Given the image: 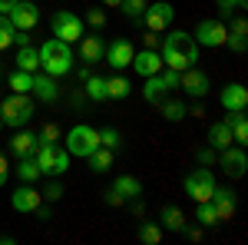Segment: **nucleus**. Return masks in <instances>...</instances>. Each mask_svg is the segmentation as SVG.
<instances>
[{
  "instance_id": "15",
  "label": "nucleus",
  "mask_w": 248,
  "mask_h": 245,
  "mask_svg": "<svg viewBox=\"0 0 248 245\" xmlns=\"http://www.w3.org/2000/svg\"><path fill=\"white\" fill-rule=\"evenodd\" d=\"M129 66L139 76H155V73H162V53H155L153 47H146V50L133 53V63Z\"/></svg>"
},
{
  "instance_id": "2",
  "label": "nucleus",
  "mask_w": 248,
  "mask_h": 245,
  "mask_svg": "<svg viewBox=\"0 0 248 245\" xmlns=\"http://www.w3.org/2000/svg\"><path fill=\"white\" fill-rule=\"evenodd\" d=\"M37 53H40V66H43V73L66 76L70 70H73V50H70V43H63V40H57V37H50Z\"/></svg>"
},
{
  "instance_id": "34",
  "label": "nucleus",
  "mask_w": 248,
  "mask_h": 245,
  "mask_svg": "<svg viewBox=\"0 0 248 245\" xmlns=\"http://www.w3.org/2000/svg\"><path fill=\"white\" fill-rule=\"evenodd\" d=\"M99 146H106V149H123V136L116 126H106V130H99Z\"/></svg>"
},
{
  "instance_id": "3",
  "label": "nucleus",
  "mask_w": 248,
  "mask_h": 245,
  "mask_svg": "<svg viewBox=\"0 0 248 245\" xmlns=\"http://www.w3.org/2000/svg\"><path fill=\"white\" fill-rule=\"evenodd\" d=\"M33 99L27 93H10L3 99V106H0V119H3V126H27L30 119H33Z\"/></svg>"
},
{
  "instance_id": "30",
  "label": "nucleus",
  "mask_w": 248,
  "mask_h": 245,
  "mask_svg": "<svg viewBox=\"0 0 248 245\" xmlns=\"http://www.w3.org/2000/svg\"><path fill=\"white\" fill-rule=\"evenodd\" d=\"M17 176L23 179V182H37V179H40L37 159H33V156H23V159H20V166H17Z\"/></svg>"
},
{
  "instance_id": "4",
  "label": "nucleus",
  "mask_w": 248,
  "mask_h": 245,
  "mask_svg": "<svg viewBox=\"0 0 248 245\" xmlns=\"http://www.w3.org/2000/svg\"><path fill=\"white\" fill-rule=\"evenodd\" d=\"M37 166H40V176H63V172L70 169V152L60 143H40Z\"/></svg>"
},
{
  "instance_id": "6",
  "label": "nucleus",
  "mask_w": 248,
  "mask_h": 245,
  "mask_svg": "<svg viewBox=\"0 0 248 245\" xmlns=\"http://www.w3.org/2000/svg\"><path fill=\"white\" fill-rule=\"evenodd\" d=\"M96 146H99V132H96L93 126H86V123H79V126H73V130L66 132V152H70V156L86 159Z\"/></svg>"
},
{
  "instance_id": "42",
  "label": "nucleus",
  "mask_w": 248,
  "mask_h": 245,
  "mask_svg": "<svg viewBox=\"0 0 248 245\" xmlns=\"http://www.w3.org/2000/svg\"><path fill=\"white\" fill-rule=\"evenodd\" d=\"M159 76H162L166 90H179V73H175V70H166V73H159Z\"/></svg>"
},
{
  "instance_id": "25",
  "label": "nucleus",
  "mask_w": 248,
  "mask_h": 245,
  "mask_svg": "<svg viewBox=\"0 0 248 245\" xmlns=\"http://www.w3.org/2000/svg\"><path fill=\"white\" fill-rule=\"evenodd\" d=\"M159 222L172 232H179V229H186V215H182V209L179 206H162L159 209Z\"/></svg>"
},
{
  "instance_id": "9",
  "label": "nucleus",
  "mask_w": 248,
  "mask_h": 245,
  "mask_svg": "<svg viewBox=\"0 0 248 245\" xmlns=\"http://www.w3.org/2000/svg\"><path fill=\"white\" fill-rule=\"evenodd\" d=\"M195 43L199 47H225V37H229V30H225V23L222 20H199V27H195Z\"/></svg>"
},
{
  "instance_id": "27",
  "label": "nucleus",
  "mask_w": 248,
  "mask_h": 245,
  "mask_svg": "<svg viewBox=\"0 0 248 245\" xmlns=\"http://www.w3.org/2000/svg\"><path fill=\"white\" fill-rule=\"evenodd\" d=\"M17 70H27V73H37V70H40V53L33 50V47H20Z\"/></svg>"
},
{
  "instance_id": "1",
  "label": "nucleus",
  "mask_w": 248,
  "mask_h": 245,
  "mask_svg": "<svg viewBox=\"0 0 248 245\" xmlns=\"http://www.w3.org/2000/svg\"><path fill=\"white\" fill-rule=\"evenodd\" d=\"M199 63V43L192 33L186 30H175L169 37H162V66H169L175 73H182V70H189Z\"/></svg>"
},
{
  "instance_id": "7",
  "label": "nucleus",
  "mask_w": 248,
  "mask_h": 245,
  "mask_svg": "<svg viewBox=\"0 0 248 245\" xmlns=\"http://www.w3.org/2000/svg\"><path fill=\"white\" fill-rule=\"evenodd\" d=\"M50 30H53V37L63 40V43H77L86 30H83V20L77 14H70V10H57L53 17H50Z\"/></svg>"
},
{
  "instance_id": "12",
  "label": "nucleus",
  "mask_w": 248,
  "mask_h": 245,
  "mask_svg": "<svg viewBox=\"0 0 248 245\" xmlns=\"http://www.w3.org/2000/svg\"><path fill=\"white\" fill-rule=\"evenodd\" d=\"M179 90H186L195 99H205V93H209V76L202 73L199 66H189V70L179 73Z\"/></svg>"
},
{
  "instance_id": "13",
  "label": "nucleus",
  "mask_w": 248,
  "mask_h": 245,
  "mask_svg": "<svg viewBox=\"0 0 248 245\" xmlns=\"http://www.w3.org/2000/svg\"><path fill=\"white\" fill-rule=\"evenodd\" d=\"M218 103H222V110H225V113H245L248 90L242 86V83H229V86L218 93Z\"/></svg>"
},
{
  "instance_id": "17",
  "label": "nucleus",
  "mask_w": 248,
  "mask_h": 245,
  "mask_svg": "<svg viewBox=\"0 0 248 245\" xmlns=\"http://www.w3.org/2000/svg\"><path fill=\"white\" fill-rule=\"evenodd\" d=\"M10 206L17 209V212H37V206H43V192H37L30 182H23V186L10 196Z\"/></svg>"
},
{
  "instance_id": "21",
  "label": "nucleus",
  "mask_w": 248,
  "mask_h": 245,
  "mask_svg": "<svg viewBox=\"0 0 248 245\" xmlns=\"http://www.w3.org/2000/svg\"><path fill=\"white\" fill-rule=\"evenodd\" d=\"M103 53H106V47H103L99 37H86V33L79 37V57H83V63H99Z\"/></svg>"
},
{
  "instance_id": "39",
  "label": "nucleus",
  "mask_w": 248,
  "mask_h": 245,
  "mask_svg": "<svg viewBox=\"0 0 248 245\" xmlns=\"http://www.w3.org/2000/svg\"><path fill=\"white\" fill-rule=\"evenodd\" d=\"M86 23H90V27H96V30H99V27H103V23H106V14H103V10H86Z\"/></svg>"
},
{
  "instance_id": "40",
  "label": "nucleus",
  "mask_w": 248,
  "mask_h": 245,
  "mask_svg": "<svg viewBox=\"0 0 248 245\" xmlns=\"http://www.w3.org/2000/svg\"><path fill=\"white\" fill-rule=\"evenodd\" d=\"M225 43H229L235 53H245V47H248V40H245V37H238V33H229V37H225Z\"/></svg>"
},
{
  "instance_id": "43",
  "label": "nucleus",
  "mask_w": 248,
  "mask_h": 245,
  "mask_svg": "<svg viewBox=\"0 0 248 245\" xmlns=\"http://www.w3.org/2000/svg\"><path fill=\"white\" fill-rule=\"evenodd\" d=\"M232 33H238V37H245V33H248L245 17H235V20H232Z\"/></svg>"
},
{
  "instance_id": "47",
  "label": "nucleus",
  "mask_w": 248,
  "mask_h": 245,
  "mask_svg": "<svg viewBox=\"0 0 248 245\" xmlns=\"http://www.w3.org/2000/svg\"><path fill=\"white\" fill-rule=\"evenodd\" d=\"M103 196H106V202H109V206H123V199H119V196H116L113 189H106V192H103Z\"/></svg>"
},
{
  "instance_id": "41",
  "label": "nucleus",
  "mask_w": 248,
  "mask_h": 245,
  "mask_svg": "<svg viewBox=\"0 0 248 245\" xmlns=\"http://www.w3.org/2000/svg\"><path fill=\"white\" fill-rule=\"evenodd\" d=\"M215 7H218L222 17H229L232 10H238V0H215Z\"/></svg>"
},
{
  "instance_id": "31",
  "label": "nucleus",
  "mask_w": 248,
  "mask_h": 245,
  "mask_svg": "<svg viewBox=\"0 0 248 245\" xmlns=\"http://www.w3.org/2000/svg\"><path fill=\"white\" fill-rule=\"evenodd\" d=\"M10 90H14V93H30V90H33V73L14 70V73H10Z\"/></svg>"
},
{
  "instance_id": "38",
  "label": "nucleus",
  "mask_w": 248,
  "mask_h": 245,
  "mask_svg": "<svg viewBox=\"0 0 248 245\" xmlns=\"http://www.w3.org/2000/svg\"><path fill=\"white\" fill-rule=\"evenodd\" d=\"M57 136H60L57 123H46V126L37 132V146H40V143H57Z\"/></svg>"
},
{
  "instance_id": "29",
  "label": "nucleus",
  "mask_w": 248,
  "mask_h": 245,
  "mask_svg": "<svg viewBox=\"0 0 248 245\" xmlns=\"http://www.w3.org/2000/svg\"><path fill=\"white\" fill-rule=\"evenodd\" d=\"M129 90H133V86H129L126 76H113V80H106V96H109V99H126Z\"/></svg>"
},
{
  "instance_id": "36",
  "label": "nucleus",
  "mask_w": 248,
  "mask_h": 245,
  "mask_svg": "<svg viewBox=\"0 0 248 245\" xmlns=\"http://www.w3.org/2000/svg\"><path fill=\"white\" fill-rule=\"evenodd\" d=\"M17 37V30H14V23L7 20V14H0V50H7L10 43Z\"/></svg>"
},
{
  "instance_id": "5",
  "label": "nucleus",
  "mask_w": 248,
  "mask_h": 245,
  "mask_svg": "<svg viewBox=\"0 0 248 245\" xmlns=\"http://www.w3.org/2000/svg\"><path fill=\"white\" fill-rule=\"evenodd\" d=\"M182 189H186V196H189L192 202H209L212 189H215V176H212V169L199 166V169H192L189 176L182 179Z\"/></svg>"
},
{
  "instance_id": "46",
  "label": "nucleus",
  "mask_w": 248,
  "mask_h": 245,
  "mask_svg": "<svg viewBox=\"0 0 248 245\" xmlns=\"http://www.w3.org/2000/svg\"><path fill=\"white\" fill-rule=\"evenodd\" d=\"M7 176H10V169H7V156L0 152V186L7 182Z\"/></svg>"
},
{
  "instance_id": "18",
  "label": "nucleus",
  "mask_w": 248,
  "mask_h": 245,
  "mask_svg": "<svg viewBox=\"0 0 248 245\" xmlns=\"http://www.w3.org/2000/svg\"><path fill=\"white\" fill-rule=\"evenodd\" d=\"M33 93H37L43 103H57V99H60L57 76H50V73H33Z\"/></svg>"
},
{
  "instance_id": "28",
  "label": "nucleus",
  "mask_w": 248,
  "mask_h": 245,
  "mask_svg": "<svg viewBox=\"0 0 248 245\" xmlns=\"http://www.w3.org/2000/svg\"><path fill=\"white\" fill-rule=\"evenodd\" d=\"M86 96L93 99V103H103V99H109L106 96V76H86Z\"/></svg>"
},
{
  "instance_id": "20",
  "label": "nucleus",
  "mask_w": 248,
  "mask_h": 245,
  "mask_svg": "<svg viewBox=\"0 0 248 245\" xmlns=\"http://www.w3.org/2000/svg\"><path fill=\"white\" fill-rule=\"evenodd\" d=\"M209 146H212L215 152L235 146V139H232V130H229V123H225V119H222V123H212V126H209Z\"/></svg>"
},
{
  "instance_id": "37",
  "label": "nucleus",
  "mask_w": 248,
  "mask_h": 245,
  "mask_svg": "<svg viewBox=\"0 0 248 245\" xmlns=\"http://www.w3.org/2000/svg\"><path fill=\"white\" fill-rule=\"evenodd\" d=\"M119 7H123V14H126L129 20H139V17H142V10H146V0H123Z\"/></svg>"
},
{
  "instance_id": "11",
  "label": "nucleus",
  "mask_w": 248,
  "mask_h": 245,
  "mask_svg": "<svg viewBox=\"0 0 248 245\" xmlns=\"http://www.w3.org/2000/svg\"><path fill=\"white\" fill-rule=\"evenodd\" d=\"M7 20L14 23V30H23V33H27V30H33V27L40 23V10H37L33 0H17L14 10L7 14Z\"/></svg>"
},
{
  "instance_id": "49",
  "label": "nucleus",
  "mask_w": 248,
  "mask_h": 245,
  "mask_svg": "<svg viewBox=\"0 0 248 245\" xmlns=\"http://www.w3.org/2000/svg\"><path fill=\"white\" fill-rule=\"evenodd\" d=\"M99 3H106V7H119L123 0H99Z\"/></svg>"
},
{
  "instance_id": "44",
  "label": "nucleus",
  "mask_w": 248,
  "mask_h": 245,
  "mask_svg": "<svg viewBox=\"0 0 248 245\" xmlns=\"http://www.w3.org/2000/svg\"><path fill=\"white\" fill-rule=\"evenodd\" d=\"M209 163H215V149H199V166H209Z\"/></svg>"
},
{
  "instance_id": "23",
  "label": "nucleus",
  "mask_w": 248,
  "mask_h": 245,
  "mask_svg": "<svg viewBox=\"0 0 248 245\" xmlns=\"http://www.w3.org/2000/svg\"><path fill=\"white\" fill-rule=\"evenodd\" d=\"M10 149L17 152L20 159H23V156H33V152H37V132H27V130H20L17 136L10 139Z\"/></svg>"
},
{
  "instance_id": "10",
  "label": "nucleus",
  "mask_w": 248,
  "mask_h": 245,
  "mask_svg": "<svg viewBox=\"0 0 248 245\" xmlns=\"http://www.w3.org/2000/svg\"><path fill=\"white\" fill-rule=\"evenodd\" d=\"M218 166L229 179H242L248 169V156L242 146H229V149H218Z\"/></svg>"
},
{
  "instance_id": "45",
  "label": "nucleus",
  "mask_w": 248,
  "mask_h": 245,
  "mask_svg": "<svg viewBox=\"0 0 248 245\" xmlns=\"http://www.w3.org/2000/svg\"><path fill=\"white\" fill-rule=\"evenodd\" d=\"M43 196H46V199H53V202H57L60 196H63V186H57V182H53V186H46V192H43Z\"/></svg>"
},
{
  "instance_id": "32",
  "label": "nucleus",
  "mask_w": 248,
  "mask_h": 245,
  "mask_svg": "<svg viewBox=\"0 0 248 245\" xmlns=\"http://www.w3.org/2000/svg\"><path fill=\"white\" fill-rule=\"evenodd\" d=\"M139 242L159 245V242H162V226H155V222H142V226H139Z\"/></svg>"
},
{
  "instance_id": "48",
  "label": "nucleus",
  "mask_w": 248,
  "mask_h": 245,
  "mask_svg": "<svg viewBox=\"0 0 248 245\" xmlns=\"http://www.w3.org/2000/svg\"><path fill=\"white\" fill-rule=\"evenodd\" d=\"M14 3H17V0H0V14H10V10H14Z\"/></svg>"
},
{
  "instance_id": "24",
  "label": "nucleus",
  "mask_w": 248,
  "mask_h": 245,
  "mask_svg": "<svg viewBox=\"0 0 248 245\" xmlns=\"http://www.w3.org/2000/svg\"><path fill=\"white\" fill-rule=\"evenodd\" d=\"M166 83H162V76H146V86H142V96H146V103H162L166 99Z\"/></svg>"
},
{
  "instance_id": "8",
  "label": "nucleus",
  "mask_w": 248,
  "mask_h": 245,
  "mask_svg": "<svg viewBox=\"0 0 248 245\" xmlns=\"http://www.w3.org/2000/svg\"><path fill=\"white\" fill-rule=\"evenodd\" d=\"M142 23H146V30L149 33H166L172 27V20H175V7L166 3V0H159V3H149L146 10H142Z\"/></svg>"
},
{
  "instance_id": "22",
  "label": "nucleus",
  "mask_w": 248,
  "mask_h": 245,
  "mask_svg": "<svg viewBox=\"0 0 248 245\" xmlns=\"http://www.w3.org/2000/svg\"><path fill=\"white\" fill-rule=\"evenodd\" d=\"M86 163H90V169L96 176H103V172L113 169V149H106V146H96L90 156H86Z\"/></svg>"
},
{
  "instance_id": "16",
  "label": "nucleus",
  "mask_w": 248,
  "mask_h": 245,
  "mask_svg": "<svg viewBox=\"0 0 248 245\" xmlns=\"http://www.w3.org/2000/svg\"><path fill=\"white\" fill-rule=\"evenodd\" d=\"M133 43L129 40H113L109 47H106V53H103V60L113 66V70H123V66H129L133 63Z\"/></svg>"
},
{
  "instance_id": "35",
  "label": "nucleus",
  "mask_w": 248,
  "mask_h": 245,
  "mask_svg": "<svg viewBox=\"0 0 248 245\" xmlns=\"http://www.w3.org/2000/svg\"><path fill=\"white\" fill-rule=\"evenodd\" d=\"M195 219L202 222V226H218V212H215V206L212 202H195Z\"/></svg>"
},
{
  "instance_id": "26",
  "label": "nucleus",
  "mask_w": 248,
  "mask_h": 245,
  "mask_svg": "<svg viewBox=\"0 0 248 245\" xmlns=\"http://www.w3.org/2000/svg\"><path fill=\"white\" fill-rule=\"evenodd\" d=\"M225 123H229V130H232V139H235V143L245 149V143H248V123H245V113H232Z\"/></svg>"
},
{
  "instance_id": "33",
  "label": "nucleus",
  "mask_w": 248,
  "mask_h": 245,
  "mask_svg": "<svg viewBox=\"0 0 248 245\" xmlns=\"http://www.w3.org/2000/svg\"><path fill=\"white\" fill-rule=\"evenodd\" d=\"M162 116H166L169 123L186 119V103H179V99H162Z\"/></svg>"
},
{
  "instance_id": "19",
  "label": "nucleus",
  "mask_w": 248,
  "mask_h": 245,
  "mask_svg": "<svg viewBox=\"0 0 248 245\" xmlns=\"http://www.w3.org/2000/svg\"><path fill=\"white\" fill-rule=\"evenodd\" d=\"M113 192L123 199V202H129V199H139V196H142V182H139L136 176H116Z\"/></svg>"
},
{
  "instance_id": "14",
  "label": "nucleus",
  "mask_w": 248,
  "mask_h": 245,
  "mask_svg": "<svg viewBox=\"0 0 248 245\" xmlns=\"http://www.w3.org/2000/svg\"><path fill=\"white\" fill-rule=\"evenodd\" d=\"M212 206H215V212H218V226L222 222H229L232 215H235V206H238V199H235V192H232L229 186H215L212 189V199H209Z\"/></svg>"
},
{
  "instance_id": "50",
  "label": "nucleus",
  "mask_w": 248,
  "mask_h": 245,
  "mask_svg": "<svg viewBox=\"0 0 248 245\" xmlns=\"http://www.w3.org/2000/svg\"><path fill=\"white\" fill-rule=\"evenodd\" d=\"M0 130H3V119H0Z\"/></svg>"
}]
</instances>
